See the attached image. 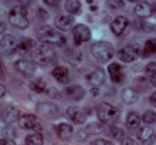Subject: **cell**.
I'll list each match as a JSON object with an SVG mask.
<instances>
[{
	"mask_svg": "<svg viewBox=\"0 0 156 145\" xmlns=\"http://www.w3.org/2000/svg\"><path fill=\"white\" fill-rule=\"evenodd\" d=\"M37 35L39 39L44 44L47 45H56V46H62L66 44L67 39L64 34H62L58 30L54 29L49 25H43L39 27L37 31Z\"/></svg>",
	"mask_w": 156,
	"mask_h": 145,
	"instance_id": "cell-1",
	"label": "cell"
},
{
	"mask_svg": "<svg viewBox=\"0 0 156 145\" xmlns=\"http://www.w3.org/2000/svg\"><path fill=\"white\" fill-rule=\"evenodd\" d=\"M97 116L100 121L106 126H112L120 118V111L114 105L103 102L100 104L97 110Z\"/></svg>",
	"mask_w": 156,
	"mask_h": 145,
	"instance_id": "cell-2",
	"label": "cell"
},
{
	"mask_svg": "<svg viewBox=\"0 0 156 145\" xmlns=\"http://www.w3.org/2000/svg\"><path fill=\"white\" fill-rule=\"evenodd\" d=\"M90 52H92L93 56L95 57V59L102 62V63L109 61L115 53L112 45L104 41L94 42L90 47Z\"/></svg>",
	"mask_w": 156,
	"mask_h": 145,
	"instance_id": "cell-3",
	"label": "cell"
},
{
	"mask_svg": "<svg viewBox=\"0 0 156 145\" xmlns=\"http://www.w3.org/2000/svg\"><path fill=\"white\" fill-rule=\"evenodd\" d=\"M30 56H31L32 62H34V64L46 66L54 60L55 52L51 47L47 46V45H43V46L37 47L31 52Z\"/></svg>",
	"mask_w": 156,
	"mask_h": 145,
	"instance_id": "cell-4",
	"label": "cell"
},
{
	"mask_svg": "<svg viewBox=\"0 0 156 145\" xmlns=\"http://www.w3.org/2000/svg\"><path fill=\"white\" fill-rule=\"evenodd\" d=\"M9 20L12 26L22 29V30L28 28L29 26L28 12H27L26 8L22 5L12 7L9 14Z\"/></svg>",
	"mask_w": 156,
	"mask_h": 145,
	"instance_id": "cell-5",
	"label": "cell"
},
{
	"mask_svg": "<svg viewBox=\"0 0 156 145\" xmlns=\"http://www.w3.org/2000/svg\"><path fill=\"white\" fill-rule=\"evenodd\" d=\"M140 53H142V51H140V45L129 44L118 51L117 57L119 60L129 63V62H132L135 59H137V57L140 56Z\"/></svg>",
	"mask_w": 156,
	"mask_h": 145,
	"instance_id": "cell-6",
	"label": "cell"
},
{
	"mask_svg": "<svg viewBox=\"0 0 156 145\" xmlns=\"http://www.w3.org/2000/svg\"><path fill=\"white\" fill-rule=\"evenodd\" d=\"M73 36H74V45L76 47H79L81 44L90 41L92 33L87 25L77 24L73 29Z\"/></svg>",
	"mask_w": 156,
	"mask_h": 145,
	"instance_id": "cell-7",
	"label": "cell"
},
{
	"mask_svg": "<svg viewBox=\"0 0 156 145\" xmlns=\"http://www.w3.org/2000/svg\"><path fill=\"white\" fill-rule=\"evenodd\" d=\"M15 69L25 77L34 76L37 71L36 64L34 62L26 60V59H19V60H17L15 62Z\"/></svg>",
	"mask_w": 156,
	"mask_h": 145,
	"instance_id": "cell-8",
	"label": "cell"
},
{
	"mask_svg": "<svg viewBox=\"0 0 156 145\" xmlns=\"http://www.w3.org/2000/svg\"><path fill=\"white\" fill-rule=\"evenodd\" d=\"M55 26L57 29L62 31H69L73 30L75 25V18L72 15H59L55 19Z\"/></svg>",
	"mask_w": 156,
	"mask_h": 145,
	"instance_id": "cell-9",
	"label": "cell"
},
{
	"mask_svg": "<svg viewBox=\"0 0 156 145\" xmlns=\"http://www.w3.org/2000/svg\"><path fill=\"white\" fill-rule=\"evenodd\" d=\"M137 138L143 145H153L156 141V134L151 127L143 126L138 130Z\"/></svg>",
	"mask_w": 156,
	"mask_h": 145,
	"instance_id": "cell-10",
	"label": "cell"
},
{
	"mask_svg": "<svg viewBox=\"0 0 156 145\" xmlns=\"http://www.w3.org/2000/svg\"><path fill=\"white\" fill-rule=\"evenodd\" d=\"M67 115L75 124H83L87 121V114L82 109L76 106H71L67 109Z\"/></svg>",
	"mask_w": 156,
	"mask_h": 145,
	"instance_id": "cell-11",
	"label": "cell"
},
{
	"mask_svg": "<svg viewBox=\"0 0 156 145\" xmlns=\"http://www.w3.org/2000/svg\"><path fill=\"white\" fill-rule=\"evenodd\" d=\"M18 42L12 34H4L1 37V47L6 54L12 55L18 52Z\"/></svg>",
	"mask_w": 156,
	"mask_h": 145,
	"instance_id": "cell-12",
	"label": "cell"
},
{
	"mask_svg": "<svg viewBox=\"0 0 156 145\" xmlns=\"http://www.w3.org/2000/svg\"><path fill=\"white\" fill-rule=\"evenodd\" d=\"M87 80L92 87H99L105 83L106 80V75L102 69H97L93 71L90 75H87Z\"/></svg>",
	"mask_w": 156,
	"mask_h": 145,
	"instance_id": "cell-13",
	"label": "cell"
},
{
	"mask_svg": "<svg viewBox=\"0 0 156 145\" xmlns=\"http://www.w3.org/2000/svg\"><path fill=\"white\" fill-rule=\"evenodd\" d=\"M36 49V42L29 36H22L18 42V53L20 55H26Z\"/></svg>",
	"mask_w": 156,
	"mask_h": 145,
	"instance_id": "cell-14",
	"label": "cell"
},
{
	"mask_svg": "<svg viewBox=\"0 0 156 145\" xmlns=\"http://www.w3.org/2000/svg\"><path fill=\"white\" fill-rule=\"evenodd\" d=\"M107 71H108V74H109L110 80H112L114 83H120V82L123 81V79H124V77H125L122 66H121L119 63H117V62L110 63L109 66H107Z\"/></svg>",
	"mask_w": 156,
	"mask_h": 145,
	"instance_id": "cell-15",
	"label": "cell"
},
{
	"mask_svg": "<svg viewBox=\"0 0 156 145\" xmlns=\"http://www.w3.org/2000/svg\"><path fill=\"white\" fill-rule=\"evenodd\" d=\"M20 119V111L16 107L9 106L2 112V120L7 124L15 123L16 121H19Z\"/></svg>",
	"mask_w": 156,
	"mask_h": 145,
	"instance_id": "cell-16",
	"label": "cell"
},
{
	"mask_svg": "<svg viewBox=\"0 0 156 145\" xmlns=\"http://www.w3.org/2000/svg\"><path fill=\"white\" fill-rule=\"evenodd\" d=\"M40 122L37 120V117L34 114H24L20 117L18 124L23 130H34Z\"/></svg>",
	"mask_w": 156,
	"mask_h": 145,
	"instance_id": "cell-17",
	"label": "cell"
},
{
	"mask_svg": "<svg viewBox=\"0 0 156 145\" xmlns=\"http://www.w3.org/2000/svg\"><path fill=\"white\" fill-rule=\"evenodd\" d=\"M51 74L55 78V80H56L57 82H59L60 84L69 83L70 74H69V69H68L66 66H55Z\"/></svg>",
	"mask_w": 156,
	"mask_h": 145,
	"instance_id": "cell-18",
	"label": "cell"
},
{
	"mask_svg": "<svg viewBox=\"0 0 156 145\" xmlns=\"http://www.w3.org/2000/svg\"><path fill=\"white\" fill-rule=\"evenodd\" d=\"M37 111L45 116L54 117L58 114L59 110L56 105L51 103H39L37 106Z\"/></svg>",
	"mask_w": 156,
	"mask_h": 145,
	"instance_id": "cell-19",
	"label": "cell"
},
{
	"mask_svg": "<svg viewBox=\"0 0 156 145\" xmlns=\"http://www.w3.org/2000/svg\"><path fill=\"white\" fill-rule=\"evenodd\" d=\"M65 92H66V96L73 101H80L85 96L84 88L80 85H71V86L67 87Z\"/></svg>",
	"mask_w": 156,
	"mask_h": 145,
	"instance_id": "cell-20",
	"label": "cell"
},
{
	"mask_svg": "<svg viewBox=\"0 0 156 145\" xmlns=\"http://www.w3.org/2000/svg\"><path fill=\"white\" fill-rule=\"evenodd\" d=\"M154 11V5L149 3V2H140L134 8L135 14L138 17H140V18H150L153 15Z\"/></svg>",
	"mask_w": 156,
	"mask_h": 145,
	"instance_id": "cell-21",
	"label": "cell"
},
{
	"mask_svg": "<svg viewBox=\"0 0 156 145\" xmlns=\"http://www.w3.org/2000/svg\"><path fill=\"white\" fill-rule=\"evenodd\" d=\"M128 24V20L124 16H118L110 24V29L115 35H121L126 29Z\"/></svg>",
	"mask_w": 156,
	"mask_h": 145,
	"instance_id": "cell-22",
	"label": "cell"
},
{
	"mask_svg": "<svg viewBox=\"0 0 156 145\" xmlns=\"http://www.w3.org/2000/svg\"><path fill=\"white\" fill-rule=\"evenodd\" d=\"M55 127H56L57 136H58L62 140L70 139L73 136V133H74L73 126L71 124L66 123V122H60V123L57 124Z\"/></svg>",
	"mask_w": 156,
	"mask_h": 145,
	"instance_id": "cell-23",
	"label": "cell"
},
{
	"mask_svg": "<svg viewBox=\"0 0 156 145\" xmlns=\"http://www.w3.org/2000/svg\"><path fill=\"white\" fill-rule=\"evenodd\" d=\"M138 92L133 88H125L121 92V97H122L123 102L127 105L134 104L138 99Z\"/></svg>",
	"mask_w": 156,
	"mask_h": 145,
	"instance_id": "cell-24",
	"label": "cell"
},
{
	"mask_svg": "<svg viewBox=\"0 0 156 145\" xmlns=\"http://www.w3.org/2000/svg\"><path fill=\"white\" fill-rule=\"evenodd\" d=\"M140 115L134 111H130L126 118V126L129 130H134L140 126Z\"/></svg>",
	"mask_w": 156,
	"mask_h": 145,
	"instance_id": "cell-25",
	"label": "cell"
},
{
	"mask_svg": "<svg viewBox=\"0 0 156 145\" xmlns=\"http://www.w3.org/2000/svg\"><path fill=\"white\" fill-rule=\"evenodd\" d=\"M65 8L71 15H79L81 12V3L77 0H68L65 2Z\"/></svg>",
	"mask_w": 156,
	"mask_h": 145,
	"instance_id": "cell-26",
	"label": "cell"
},
{
	"mask_svg": "<svg viewBox=\"0 0 156 145\" xmlns=\"http://www.w3.org/2000/svg\"><path fill=\"white\" fill-rule=\"evenodd\" d=\"M104 132L107 136L112 137V138L115 140H122L125 137L123 130H121L120 127H117L114 126H106V127L104 129Z\"/></svg>",
	"mask_w": 156,
	"mask_h": 145,
	"instance_id": "cell-27",
	"label": "cell"
},
{
	"mask_svg": "<svg viewBox=\"0 0 156 145\" xmlns=\"http://www.w3.org/2000/svg\"><path fill=\"white\" fill-rule=\"evenodd\" d=\"M156 53V39H148L145 42L144 49L142 51L143 57H148L150 55H153Z\"/></svg>",
	"mask_w": 156,
	"mask_h": 145,
	"instance_id": "cell-28",
	"label": "cell"
},
{
	"mask_svg": "<svg viewBox=\"0 0 156 145\" xmlns=\"http://www.w3.org/2000/svg\"><path fill=\"white\" fill-rule=\"evenodd\" d=\"M26 145H44V137L41 133H34L28 135L25 138Z\"/></svg>",
	"mask_w": 156,
	"mask_h": 145,
	"instance_id": "cell-29",
	"label": "cell"
},
{
	"mask_svg": "<svg viewBox=\"0 0 156 145\" xmlns=\"http://www.w3.org/2000/svg\"><path fill=\"white\" fill-rule=\"evenodd\" d=\"M85 132L89 135H99L101 134L102 132H104V127H103L101 124L98 123V122H92V123H89L87 126H85Z\"/></svg>",
	"mask_w": 156,
	"mask_h": 145,
	"instance_id": "cell-30",
	"label": "cell"
},
{
	"mask_svg": "<svg viewBox=\"0 0 156 145\" xmlns=\"http://www.w3.org/2000/svg\"><path fill=\"white\" fill-rule=\"evenodd\" d=\"M30 88L34 91L37 92V93H41L46 89V83L42 78H37L30 83Z\"/></svg>",
	"mask_w": 156,
	"mask_h": 145,
	"instance_id": "cell-31",
	"label": "cell"
},
{
	"mask_svg": "<svg viewBox=\"0 0 156 145\" xmlns=\"http://www.w3.org/2000/svg\"><path fill=\"white\" fill-rule=\"evenodd\" d=\"M142 120L146 123H156V112L152 110H148L143 114Z\"/></svg>",
	"mask_w": 156,
	"mask_h": 145,
	"instance_id": "cell-32",
	"label": "cell"
},
{
	"mask_svg": "<svg viewBox=\"0 0 156 145\" xmlns=\"http://www.w3.org/2000/svg\"><path fill=\"white\" fill-rule=\"evenodd\" d=\"M2 135H3L4 138L12 140L14 138H16L17 133H16V130H15L14 127L7 126H4L3 130H2Z\"/></svg>",
	"mask_w": 156,
	"mask_h": 145,
	"instance_id": "cell-33",
	"label": "cell"
},
{
	"mask_svg": "<svg viewBox=\"0 0 156 145\" xmlns=\"http://www.w3.org/2000/svg\"><path fill=\"white\" fill-rule=\"evenodd\" d=\"M37 19H39L40 21H46V20L49 19L50 15L45 8L40 7V8L37 9Z\"/></svg>",
	"mask_w": 156,
	"mask_h": 145,
	"instance_id": "cell-34",
	"label": "cell"
},
{
	"mask_svg": "<svg viewBox=\"0 0 156 145\" xmlns=\"http://www.w3.org/2000/svg\"><path fill=\"white\" fill-rule=\"evenodd\" d=\"M146 72H147L150 77L156 74V62L155 61H151L147 64V66H146Z\"/></svg>",
	"mask_w": 156,
	"mask_h": 145,
	"instance_id": "cell-35",
	"label": "cell"
},
{
	"mask_svg": "<svg viewBox=\"0 0 156 145\" xmlns=\"http://www.w3.org/2000/svg\"><path fill=\"white\" fill-rule=\"evenodd\" d=\"M108 7H110V8L112 9H120L121 7L124 6V2L123 1H107L106 2Z\"/></svg>",
	"mask_w": 156,
	"mask_h": 145,
	"instance_id": "cell-36",
	"label": "cell"
},
{
	"mask_svg": "<svg viewBox=\"0 0 156 145\" xmlns=\"http://www.w3.org/2000/svg\"><path fill=\"white\" fill-rule=\"evenodd\" d=\"M87 137H89V135L87 134V132H85L84 129L79 130V131L76 133V139L78 141H83V140L87 139Z\"/></svg>",
	"mask_w": 156,
	"mask_h": 145,
	"instance_id": "cell-37",
	"label": "cell"
},
{
	"mask_svg": "<svg viewBox=\"0 0 156 145\" xmlns=\"http://www.w3.org/2000/svg\"><path fill=\"white\" fill-rule=\"evenodd\" d=\"M92 145H114V143L106 139H96L92 142Z\"/></svg>",
	"mask_w": 156,
	"mask_h": 145,
	"instance_id": "cell-38",
	"label": "cell"
},
{
	"mask_svg": "<svg viewBox=\"0 0 156 145\" xmlns=\"http://www.w3.org/2000/svg\"><path fill=\"white\" fill-rule=\"evenodd\" d=\"M121 145H138V143L135 140L131 138H128V137H124L121 140Z\"/></svg>",
	"mask_w": 156,
	"mask_h": 145,
	"instance_id": "cell-39",
	"label": "cell"
},
{
	"mask_svg": "<svg viewBox=\"0 0 156 145\" xmlns=\"http://www.w3.org/2000/svg\"><path fill=\"white\" fill-rule=\"evenodd\" d=\"M0 145H16L14 140L12 139H6V138H2L0 141Z\"/></svg>",
	"mask_w": 156,
	"mask_h": 145,
	"instance_id": "cell-40",
	"label": "cell"
},
{
	"mask_svg": "<svg viewBox=\"0 0 156 145\" xmlns=\"http://www.w3.org/2000/svg\"><path fill=\"white\" fill-rule=\"evenodd\" d=\"M150 102H151V104H152V106H153V107H155V108H156V91H155V92H153V93L151 94Z\"/></svg>",
	"mask_w": 156,
	"mask_h": 145,
	"instance_id": "cell-41",
	"label": "cell"
},
{
	"mask_svg": "<svg viewBox=\"0 0 156 145\" xmlns=\"http://www.w3.org/2000/svg\"><path fill=\"white\" fill-rule=\"evenodd\" d=\"M90 93H92L93 96H99V88H98V87H92Z\"/></svg>",
	"mask_w": 156,
	"mask_h": 145,
	"instance_id": "cell-42",
	"label": "cell"
},
{
	"mask_svg": "<svg viewBox=\"0 0 156 145\" xmlns=\"http://www.w3.org/2000/svg\"><path fill=\"white\" fill-rule=\"evenodd\" d=\"M5 92H6L5 87H4V85L1 84V85H0V96H1V97L5 96Z\"/></svg>",
	"mask_w": 156,
	"mask_h": 145,
	"instance_id": "cell-43",
	"label": "cell"
},
{
	"mask_svg": "<svg viewBox=\"0 0 156 145\" xmlns=\"http://www.w3.org/2000/svg\"><path fill=\"white\" fill-rule=\"evenodd\" d=\"M44 3L48 4V5H55V4H59V1H49V0H45Z\"/></svg>",
	"mask_w": 156,
	"mask_h": 145,
	"instance_id": "cell-44",
	"label": "cell"
},
{
	"mask_svg": "<svg viewBox=\"0 0 156 145\" xmlns=\"http://www.w3.org/2000/svg\"><path fill=\"white\" fill-rule=\"evenodd\" d=\"M151 83H152V85L154 87H156V74H154L153 76H151Z\"/></svg>",
	"mask_w": 156,
	"mask_h": 145,
	"instance_id": "cell-45",
	"label": "cell"
},
{
	"mask_svg": "<svg viewBox=\"0 0 156 145\" xmlns=\"http://www.w3.org/2000/svg\"><path fill=\"white\" fill-rule=\"evenodd\" d=\"M1 24H2V27H1L0 30H1V32H4V30H5V24L4 23H1Z\"/></svg>",
	"mask_w": 156,
	"mask_h": 145,
	"instance_id": "cell-46",
	"label": "cell"
},
{
	"mask_svg": "<svg viewBox=\"0 0 156 145\" xmlns=\"http://www.w3.org/2000/svg\"><path fill=\"white\" fill-rule=\"evenodd\" d=\"M25 145H26V144H25Z\"/></svg>",
	"mask_w": 156,
	"mask_h": 145,
	"instance_id": "cell-47",
	"label": "cell"
}]
</instances>
